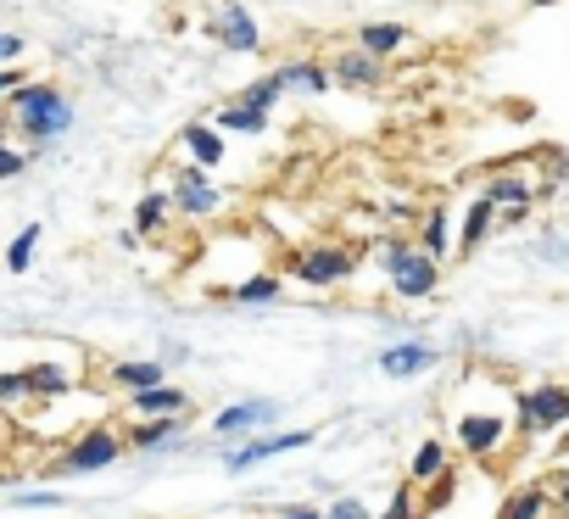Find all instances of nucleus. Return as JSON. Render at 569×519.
<instances>
[{"mask_svg":"<svg viewBox=\"0 0 569 519\" xmlns=\"http://www.w3.org/2000/svg\"><path fill=\"white\" fill-rule=\"evenodd\" d=\"M419 251H425V257H436V263L452 251V229H447V212H441V207L425 218V229H419Z\"/></svg>","mask_w":569,"mask_h":519,"instance_id":"nucleus-26","label":"nucleus"},{"mask_svg":"<svg viewBox=\"0 0 569 519\" xmlns=\"http://www.w3.org/2000/svg\"><path fill=\"white\" fill-rule=\"evenodd\" d=\"M168 201L184 212V218H212V212H223V190H212V179H207V168H196V162H184V168H173V184H168Z\"/></svg>","mask_w":569,"mask_h":519,"instance_id":"nucleus-8","label":"nucleus"},{"mask_svg":"<svg viewBox=\"0 0 569 519\" xmlns=\"http://www.w3.org/2000/svg\"><path fill=\"white\" fill-rule=\"evenodd\" d=\"M168 190H146L140 196V207H134V234H157L162 229V218H168Z\"/></svg>","mask_w":569,"mask_h":519,"instance_id":"nucleus-27","label":"nucleus"},{"mask_svg":"<svg viewBox=\"0 0 569 519\" xmlns=\"http://www.w3.org/2000/svg\"><path fill=\"white\" fill-rule=\"evenodd\" d=\"M123 447H129V441H123L112 425H90L84 436L68 441V452L57 458V469H62V475H101V469H112V463L123 458Z\"/></svg>","mask_w":569,"mask_h":519,"instance_id":"nucleus-5","label":"nucleus"},{"mask_svg":"<svg viewBox=\"0 0 569 519\" xmlns=\"http://www.w3.org/2000/svg\"><path fill=\"white\" fill-rule=\"evenodd\" d=\"M212 34H218V46H223V51H234V57H251V51L262 46V29H257V18L240 7V0H223V7H218Z\"/></svg>","mask_w":569,"mask_h":519,"instance_id":"nucleus-10","label":"nucleus"},{"mask_svg":"<svg viewBox=\"0 0 569 519\" xmlns=\"http://www.w3.org/2000/svg\"><path fill=\"white\" fill-rule=\"evenodd\" d=\"M129 419L134 425H146V419H190V391H179V386H151V391H134L129 397Z\"/></svg>","mask_w":569,"mask_h":519,"instance_id":"nucleus-11","label":"nucleus"},{"mask_svg":"<svg viewBox=\"0 0 569 519\" xmlns=\"http://www.w3.org/2000/svg\"><path fill=\"white\" fill-rule=\"evenodd\" d=\"M29 84V73L23 68H0V101H7V96H18Z\"/></svg>","mask_w":569,"mask_h":519,"instance_id":"nucleus-38","label":"nucleus"},{"mask_svg":"<svg viewBox=\"0 0 569 519\" xmlns=\"http://www.w3.org/2000/svg\"><path fill=\"white\" fill-rule=\"evenodd\" d=\"M447 502H452V469L441 480H430V491L419 497V508H447Z\"/></svg>","mask_w":569,"mask_h":519,"instance_id":"nucleus-35","label":"nucleus"},{"mask_svg":"<svg viewBox=\"0 0 569 519\" xmlns=\"http://www.w3.org/2000/svg\"><path fill=\"white\" fill-rule=\"evenodd\" d=\"M23 375H29V391H34V397H57V391L73 386V375L57 369V363H34V369H23Z\"/></svg>","mask_w":569,"mask_h":519,"instance_id":"nucleus-29","label":"nucleus"},{"mask_svg":"<svg viewBox=\"0 0 569 519\" xmlns=\"http://www.w3.org/2000/svg\"><path fill=\"white\" fill-rule=\"evenodd\" d=\"M508 436H513V408H463L458 425H452V441H458L469 458L502 452Z\"/></svg>","mask_w":569,"mask_h":519,"instance_id":"nucleus-4","label":"nucleus"},{"mask_svg":"<svg viewBox=\"0 0 569 519\" xmlns=\"http://www.w3.org/2000/svg\"><path fill=\"white\" fill-rule=\"evenodd\" d=\"M436 347L430 341H397V347H386L380 352V375L386 380H419V375H430L436 369Z\"/></svg>","mask_w":569,"mask_h":519,"instance_id":"nucleus-12","label":"nucleus"},{"mask_svg":"<svg viewBox=\"0 0 569 519\" xmlns=\"http://www.w3.org/2000/svg\"><path fill=\"white\" fill-rule=\"evenodd\" d=\"M68 497L57 491V486H29V491H18L12 497V508H62Z\"/></svg>","mask_w":569,"mask_h":519,"instance_id":"nucleus-33","label":"nucleus"},{"mask_svg":"<svg viewBox=\"0 0 569 519\" xmlns=\"http://www.w3.org/2000/svg\"><path fill=\"white\" fill-rule=\"evenodd\" d=\"M491 223H497V207H491L486 196H475V201H469V212H463V229H458V251H475V246H486Z\"/></svg>","mask_w":569,"mask_h":519,"instance_id":"nucleus-19","label":"nucleus"},{"mask_svg":"<svg viewBox=\"0 0 569 519\" xmlns=\"http://www.w3.org/2000/svg\"><path fill=\"white\" fill-rule=\"evenodd\" d=\"M386 280H391V297L425 302L441 286V263H436V257H425L413 240H386Z\"/></svg>","mask_w":569,"mask_h":519,"instance_id":"nucleus-2","label":"nucleus"},{"mask_svg":"<svg viewBox=\"0 0 569 519\" xmlns=\"http://www.w3.org/2000/svg\"><path fill=\"white\" fill-rule=\"evenodd\" d=\"M480 196H486L508 223H513V218H525V212L536 207V184H530V179H519V173H491Z\"/></svg>","mask_w":569,"mask_h":519,"instance_id":"nucleus-13","label":"nucleus"},{"mask_svg":"<svg viewBox=\"0 0 569 519\" xmlns=\"http://www.w3.org/2000/svg\"><path fill=\"white\" fill-rule=\"evenodd\" d=\"M291 280L313 286V291H330V286H347L352 280V251L347 246H308L291 257Z\"/></svg>","mask_w":569,"mask_h":519,"instance_id":"nucleus-7","label":"nucleus"},{"mask_svg":"<svg viewBox=\"0 0 569 519\" xmlns=\"http://www.w3.org/2000/svg\"><path fill=\"white\" fill-rule=\"evenodd\" d=\"M179 146L190 151L196 168H218V162L229 157V146H223V134H218L212 123H184V129H179Z\"/></svg>","mask_w":569,"mask_h":519,"instance_id":"nucleus-14","label":"nucleus"},{"mask_svg":"<svg viewBox=\"0 0 569 519\" xmlns=\"http://www.w3.org/2000/svg\"><path fill=\"white\" fill-rule=\"evenodd\" d=\"M419 513H425V508H419V491H413V486H397L391 502H386L375 519H419Z\"/></svg>","mask_w":569,"mask_h":519,"instance_id":"nucleus-30","label":"nucleus"},{"mask_svg":"<svg viewBox=\"0 0 569 519\" xmlns=\"http://www.w3.org/2000/svg\"><path fill=\"white\" fill-rule=\"evenodd\" d=\"M447 469H452L447 441H419V452H413V463H408V480H413V486H430V480H441Z\"/></svg>","mask_w":569,"mask_h":519,"instance_id":"nucleus-20","label":"nucleus"},{"mask_svg":"<svg viewBox=\"0 0 569 519\" xmlns=\"http://www.w3.org/2000/svg\"><path fill=\"white\" fill-rule=\"evenodd\" d=\"M558 513H563V519H569V480H563V486H558Z\"/></svg>","mask_w":569,"mask_h":519,"instance_id":"nucleus-40","label":"nucleus"},{"mask_svg":"<svg viewBox=\"0 0 569 519\" xmlns=\"http://www.w3.org/2000/svg\"><path fill=\"white\" fill-rule=\"evenodd\" d=\"M273 519H325V508L319 502H284V508H273Z\"/></svg>","mask_w":569,"mask_h":519,"instance_id":"nucleus-36","label":"nucleus"},{"mask_svg":"<svg viewBox=\"0 0 569 519\" xmlns=\"http://www.w3.org/2000/svg\"><path fill=\"white\" fill-rule=\"evenodd\" d=\"M279 402L273 397H246V402H229L218 419H212V436L218 441H251V436H268L279 425Z\"/></svg>","mask_w":569,"mask_h":519,"instance_id":"nucleus-6","label":"nucleus"},{"mask_svg":"<svg viewBox=\"0 0 569 519\" xmlns=\"http://www.w3.org/2000/svg\"><path fill=\"white\" fill-rule=\"evenodd\" d=\"M0 140H12V118H7V107H0Z\"/></svg>","mask_w":569,"mask_h":519,"instance_id":"nucleus-41","label":"nucleus"},{"mask_svg":"<svg viewBox=\"0 0 569 519\" xmlns=\"http://www.w3.org/2000/svg\"><path fill=\"white\" fill-rule=\"evenodd\" d=\"M40 240H46V223H29V229H18V240L7 246V269H12V275H29V269H34Z\"/></svg>","mask_w":569,"mask_h":519,"instance_id":"nucleus-22","label":"nucleus"},{"mask_svg":"<svg viewBox=\"0 0 569 519\" xmlns=\"http://www.w3.org/2000/svg\"><path fill=\"white\" fill-rule=\"evenodd\" d=\"M23 62V34H0V68H18Z\"/></svg>","mask_w":569,"mask_h":519,"instance_id":"nucleus-37","label":"nucleus"},{"mask_svg":"<svg viewBox=\"0 0 569 519\" xmlns=\"http://www.w3.org/2000/svg\"><path fill=\"white\" fill-rule=\"evenodd\" d=\"M313 441V430H279V436H251V441H240L229 458H223V469L229 475H251V469H262L268 458H279V452H297V447H308Z\"/></svg>","mask_w":569,"mask_h":519,"instance_id":"nucleus-9","label":"nucleus"},{"mask_svg":"<svg viewBox=\"0 0 569 519\" xmlns=\"http://www.w3.org/2000/svg\"><path fill=\"white\" fill-rule=\"evenodd\" d=\"M325 519H375V508H369L358 491H341V497L325 502Z\"/></svg>","mask_w":569,"mask_h":519,"instance_id":"nucleus-31","label":"nucleus"},{"mask_svg":"<svg viewBox=\"0 0 569 519\" xmlns=\"http://www.w3.org/2000/svg\"><path fill=\"white\" fill-rule=\"evenodd\" d=\"M402 46H408V29H402V23H363V29H358V51L375 57V62L391 57V51H402Z\"/></svg>","mask_w":569,"mask_h":519,"instance_id":"nucleus-17","label":"nucleus"},{"mask_svg":"<svg viewBox=\"0 0 569 519\" xmlns=\"http://www.w3.org/2000/svg\"><path fill=\"white\" fill-rule=\"evenodd\" d=\"M536 257H547V263H569V240H541Z\"/></svg>","mask_w":569,"mask_h":519,"instance_id":"nucleus-39","label":"nucleus"},{"mask_svg":"<svg viewBox=\"0 0 569 519\" xmlns=\"http://www.w3.org/2000/svg\"><path fill=\"white\" fill-rule=\"evenodd\" d=\"M279 291H284V280H279L273 269H257V275H246L240 286H229L223 297H229V302H273Z\"/></svg>","mask_w":569,"mask_h":519,"instance_id":"nucleus-21","label":"nucleus"},{"mask_svg":"<svg viewBox=\"0 0 569 519\" xmlns=\"http://www.w3.org/2000/svg\"><path fill=\"white\" fill-rule=\"evenodd\" d=\"M23 168H29V151H18V146L0 140V179H18Z\"/></svg>","mask_w":569,"mask_h":519,"instance_id":"nucleus-34","label":"nucleus"},{"mask_svg":"<svg viewBox=\"0 0 569 519\" xmlns=\"http://www.w3.org/2000/svg\"><path fill=\"white\" fill-rule=\"evenodd\" d=\"M279 101H284V90H279V79H273V73H262L257 84H246V90H240V107H251V112H262V118H268Z\"/></svg>","mask_w":569,"mask_h":519,"instance_id":"nucleus-28","label":"nucleus"},{"mask_svg":"<svg viewBox=\"0 0 569 519\" xmlns=\"http://www.w3.org/2000/svg\"><path fill=\"white\" fill-rule=\"evenodd\" d=\"M0 486H7V475H0Z\"/></svg>","mask_w":569,"mask_h":519,"instance_id":"nucleus-43","label":"nucleus"},{"mask_svg":"<svg viewBox=\"0 0 569 519\" xmlns=\"http://www.w3.org/2000/svg\"><path fill=\"white\" fill-rule=\"evenodd\" d=\"M530 7H552V0H530Z\"/></svg>","mask_w":569,"mask_h":519,"instance_id":"nucleus-42","label":"nucleus"},{"mask_svg":"<svg viewBox=\"0 0 569 519\" xmlns=\"http://www.w3.org/2000/svg\"><path fill=\"white\" fill-rule=\"evenodd\" d=\"M273 79H279L284 96L297 90V96H308V101L330 90V68H319V62H284V68H273Z\"/></svg>","mask_w":569,"mask_h":519,"instance_id":"nucleus-15","label":"nucleus"},{"mask_svg":"<svg viewBox=\"0 0 569 519\" xmlns=\"http://www.w3.org/2000/svg\"><path fill=\"white\" fill-rule=\"evenodd\" d=\"M212 129H218V134H262V129H268V118L234 101V107H218V118H212Z\"/></svg>","mask_w":569,"mask_h":519,"instance_id":"nucleus-23","label":"nucleus"},{"mask_svg":"<svg viewBox=\"0 0 569 519\" xmlns=\"http://www.w3.org/2000/svg\"><path fill=\"white\" fill-rule=\"evenodd\" d=\"M547 513H552V497L541 486H525L502 502V519H547Z\"/></svg>","mask_w":569,"mask_h":519,"instance_id":"nucleus-24","label":"nucleus"},{"mask_svg":"<svg viewBox=\"0 0 569 519\" xmlns=\"http://www.w3.org/2000/svg\"><path fill=\"white\" fill-rule=\"evenodd\" d=\"M184 436V419H146V425H129V441L134 447H168Z\"/></svg>","mask_w":569,"mask_h":519,"instance_id":"nucleus-25","label":"nucleus"},{"mask_svg":"<svg viewBox=\"0 0 569 519\" xmlns=\"http://www.w3.org/2000/svg\"><path fill=\"white\" fill-rule=\"evenodd\" d=\"M23 397H34L29 391V375L23 369H0V408H18Z\"/></svg>","mask_w":569,"mask_h":519,"instance_id":"nucleus-32","label":"nucleus"},{"mask_svg":"<svg viewBox=\"0 0 569 519\" xmlns=\"http://www.w3.org/2000/svg\"><path fill=\"white\" fill-rule=\"evenodd\" d=\"M162 380H168V369L151 363V358H140V363H134V358L112 363V386H123L129 397H134V391H151V386H162Z\"/></svg>","mask_w":569,"mask_h":519,"instance_id":"nucleus-18","label":"nucleus"},{"mask_svg":"<svg viewBox=\"0 0 569 519\" xmlns=\"http://www.w3.org/2000/svg\"><path fill=\"white\" fill-rule=\"evenodd\" d=\"M330 84H347V90H380V62L363 57V51H341L336 68H330Z\"/></svg>","mask_w":569,"mask_h":519,"instance_id":"nucleus-16","label":"nucleus"},{"mask_svg":"<svg viewBox=\"0 0 569 519\" xmlns=\"http://www.w3.org/2000/svg\"><path fill=\"white\" fill-rule=\"evenodd\" d=\"M7 118H12V134L18 140H29L34 151H46L51 140H62L68 129H73V101H68V90H57V84H46V79H29L18 96H7Z\"/></svg>","mask_w":569,"mask_h":519,"instance_id":"nucleus-1","label":"nucleus"},{"mask_svg":"<svg viewBox=\"0 0 569 519\" xmlns=\"http://www.w3.org/2000/svg\"><path fill=\"white\" fill-rule=\"evenodd\" d=\"M569 425V386H530V391H519L513 397V430H525V436H552V430H563Z\"/></svg>","mask_w":569,"mask_h":519,"instance_id":"nucleus-3","label":"nucleus"}]
</instances>
